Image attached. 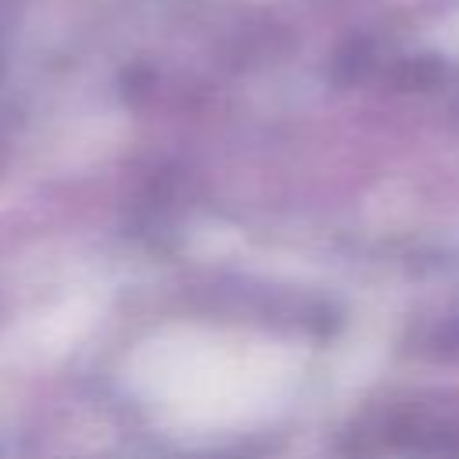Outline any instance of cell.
<instances>
[{
    "instance_id": "obj_1",
    "label": "cell",
    "mask_w": 459,
    "mask_h": 459,
    "mask_svg": "<svg viewBox=\"0 0 459 459\" xmlns=\"http://www.w3.org/2000/svg\"><path fill=\"white\" fill-rule=\"evenodd\" d=\"M290 380V362L273 344L179 333L147 344L133 362L136 391L169 420L230 427L265 412Z\"/></svg>"
}]
</instances>
